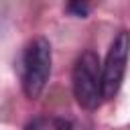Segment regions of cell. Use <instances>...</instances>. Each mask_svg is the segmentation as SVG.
<instances>
[{
    "instance_id": "2",
    "label": "cell",
    "mask_w": 130,
    "mask_h": 130,
    "mask_svg": "<svg viewBox=\"0 0 130 130\" xmlns=\"http://www.w3.org/2000/svg\"><path fill=\"white\" fill-rule=\"evenodd\" d=\"M71 85H73V95L75 102L83 110H95L102 100V63L100 57L93 51H83L73 65L71 73Z\"/></svg>"
},
{
    "instance_id": "1",
    "label": "cell",
    "mask_w": 130,
    "mask_h": 130,
    "mask_svg": "<svg viewBox=\"0 0 130 130\" xmlns=\"http://www.w3.org/2000/svg\"><path fill=\"white\" fill-rule=\"evenodd\" d=\"M51 65H53V51L51 43L45 37L32 39L24 53H22V91L28 100H37L49 77H51Z\"/></svg>"
},
{
    "instance_id": "3",
    "label": "cell",
    "mask_w": 130,
    "mask_h": 130,
    "mask_svg": "<svg viewBox=\"0 0 130 130\" xmlns=\"http://www.w3.org/2000/svg\"><path fill=\"white\" fill-rule=\"evenodd\" d=\"M128 55H130V32L120 30L110 43L106 61L102 65V91L106 100H112L120 91L128 65Z\"/></svg>"
},
{
    "instance_id": "4",
    "label": "cell",
    "mask_w": 130,
    "mask_h": 130,
    "mask_svg": "<svg viewBox=\"0 0 130 130\" xmlns=\"http://www.w3.org/2000/svg\"><path fill=\"white\" fill-rule=\"evenodd\" d=\"M26 130H73V124L65 118L41 116V118H35L32 122H28Z\"/></svg>"
},
{
    "instance_id": "5",
    "label": "cell",
    "mask_w": 130,
    "mask_h": 130,
    "mask_svg": "<svg viewBox=\"0 0 130 130\" xmlns=\"http://www.w3.org/2000/svg\"><path fill=\"white\" fill-rule=\"evenodd\" d=\"M93 8V0H67V12L77 16V18H85Z\"/></svg>"
}]
</instances>
